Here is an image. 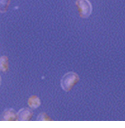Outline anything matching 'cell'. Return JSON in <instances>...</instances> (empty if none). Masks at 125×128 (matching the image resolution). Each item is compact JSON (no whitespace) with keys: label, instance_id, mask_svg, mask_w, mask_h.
Returning <instances> with one entry per match:
<instances>
[{"label":"cell","instance_id":"obj_1","mask_svg":"<svg viewBox=\"0 0 125 128\" xmlns=\"http://www.w3.org/2000/svg\"><path fill=\"white\" fill-rule=\"evenodd\" d=\"M80 80L78 75L73 72L66 73L62 77L60 84L62 90L66 92L71 91Z\"/></svg>","mask_w":125,"mask_h":128},{"label":"cell","instance_id":"obj_2","mask_svg":"<svg viewBox=\"0 0 125 128\" xmlns=\"http://www.w3.org/2000/svg\"><path fill=\"white\" fill-rule=\"evenodd\" d=\"M79 16L82 18H87L92 12V6L88 0H77L76 2Z\"/></svg>","mask_w":125,"mask_h":128},{"label":"cell","instance_id":"obj_3","mask_svg":"<svg viewBox=\"0 0 125 128\" xmlns=\"http://www.w3.org/2000/svg\"><path fill=\"white\" fill-rule=\"evenodd\" d=\"M18 121H30L34 116V112L30 108H24L20 109L17 112Z\"/></svg>","mask_w":125,"mask_h":128},{"label":"cell","instance_id":"obj_4","mask_svg":"<svg viewBox=\"0 0 125 128\" xmlns=\"http://www.w3.org/2000/svg\"><path fill=\"white\" fill-rule=\"evenodd\" d=\"M0 120L5 121H18L17 112L12 108L5 110L0 116Z\"/></svg>","mask_w":125,"mask_h":128},{"label":"cell","instance_id":"obj_5","mask_svg":"<svg viewBox=\"0 0 125 128\" xmlns=\"http://www.w3.org/2000/svg\"><path fill=\"white\" fill-rule=\"evenodd\" d=\"M41 100L40 98L36 95L31 96L28 100V104L30 108L34 110L39 107L41 105Z\"/></svg>","mask_w":125,"mask_h":128},{"label":"cell","instance_id":"obj_6","mask_svg":"<svg viewBox=\"0 0 125 128\" xmlns=\"http://www.w3.org/2000/svg\"><path fill=\"white\" fill-rule=\"evenodd\" d=\"M9 69V59L6 56L0 57V71L3 73L8 72Z\"/></svg>","mask_w":125,"mask_h":128},{"label":"cell","instance_id":"obj_7","mask_svg":"<svg viewBox=\"0 0 125 128\" xmlns=\"http://www.w3.org/2000/svg\"><path fill=\"white\" fill-rule=\"evenodd\" d=\"M11 0H0V12L5 13L7 12Z\"/></svg>","mask_w":125,"mask_h":128},{"label":"cell","instance_id":"obj_8","mask_svg":"<svg viewBox=\"0 0 125 128\" xmlns=\"http://www.w3.org/2000/svg\"><path fill=\"white\" fill-rule=\"evenodd\" d=\"M37 121H52L49 116L47 115L45 112H41L38 115L36 119Z\"/></svg>","mask_w":125,"mask_h":128},{"label":"cell","instance_id":"obj_9","mask_svg":"<svg viewBox=\"0 0 125 128\" xmlns=\"http://www.w3.org/2000/svg\"><path fill=\"white\" fill-rule=\"evenodd\" d=\"M2 84V78H1V76L0 75V86Z\"/></svg>","mask_w":125,"mask_h":128}]
</instances>
